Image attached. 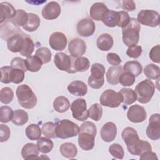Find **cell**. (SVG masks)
Listing matches in <instances>:
<instances>
[{
  "instance_id": "22",
  "label": "cell",
  "mask_w": 160,
  "mask_h": 160,
  "mask_svg": "<svg viewBox=\"0 0 160 160\" xmlns=\"http://www.w3.org/2000/svg\"><path fill=\"white\" fill-rule=\"evenodd\" d=\"M68 90L74 96H83L88 92V87L85 82L78 80L71 82L68 86Z\"/></svg>"
},
{
  "instance_id": "50",
  "label": "cell",
  "mask_w": 160,
  "mask_h": 160,
  "mask_svg": "<svg viewBox=\"0 0 160 160\" xmlns=\"http://www.w3.org/2000/svg\"><path fill=\"white\" fill-rule=\"evenodd\" d=\"M142 47L141 46H132L128 48L126 51V54L128 57L131 58H138L142 54Z\"/></svg>"
},
{
  "instance_id": "40",
  "label": "cell",
  "mask_w": 160,
  "mask_h": 160,
  "mask_svg": "<svg viewBox=\"0 0 160 160\" xmlns=\"http://www.w3.org/2000/svg\"><path fill=\"white\" fill-rule=\"evenodd\" d=\"M88 111V117L95 121H99L102 115V108L101 105L98 103H95L91 105Z\"/></svg>"
},
{
  "instance_id": "55",
  "label": "cell",
  "mask_w": 160,
  "mask_h": 160,
  "mask_svg": "<svg viewBox=\"0 0 160 160\" xmlns=\"http://www.w3.org/2000/svg\"><path fill=\"white\" fill-rule=\"evenodd\" d=\"M122 9L128 11H133L136 9V4L135 2L132 0L123 1L122 2Z\"/></svg>"
},
{
  "instance_id": "31",
  "label": "cell",
  "mask_w": 160,
  "mask_h": 160,
  "mask_svg": "<svg viewBox=\"0 0 160 160\" xmlns=\"http://www.w3.org/2000/svg\"><path fill=\"white\" fill-rule=\"evenodd\" d=\"M28 19V13L22 9H17L14 16L10 19V21L14 26H23Z\"/></svg>"
},
{
  "instance_id": "23",
  "label": "cell",
  "mask_w": 160,
  "mask_h": 160,
  "mask_svg": "<svg viewBox=\"0 0 160 160\" xmlns=\"http://www.w3.org/2000/svg\"><path fill=\"white\" fill-rule=\"evenodd\" d=\"M122 72L123 69L121 65L109 68L106 76L107 81L112 85L118 84L119 83V78Z\"/></svg>"
},
{
  "instance_id": "24",
  "label": "cell",
  "mask_w": 160,
  "mask_h": 160,
  "mask_svg": "<svg viewBox=\"0 0 160 160\" xmlns=\"http://www.w3.org/2000/svg\"><path fill=\"white\" fill-rule=\"evenodd\" d=\"M120 21V14L119 11L108 10L103 16L102 22L108 27L113 28L118 25Z\"/></svg>"
},
{
  "instance_id": "42",
  "label": "cell",
  "mask_w": 160,
  "mask_h": 160,
  "mask_svg": "<svg viewBox=\"0 0 160 160\" xmlns=\"http://www.w3.org/2000/svg\"><path fill=\"white\" fill-rule=\"evenodd\" d=\"M14 115L13 110L8 106H2L0 108V121L2 123H7L12 120Z\"/></svg>"
},
{
  "instance_id": "44",
  "label": "cell",
  "mask_w": 160,
  "mask_h": 160,
  "mask_svg": "<svg viewBox=\"0 0 160 160\" xmlns=\"http://www.w3.org/2000/svg\"><path fill=\"white\" fill-rule=\"evenodd\" d=\"M14 98V92L11 88L4 87L0 91V101L2 103L8 104L11 102Z\"/></svg>"
},
{
  "instance_id": "54",
  "label": "cell",
  "mask_w": 160,
  "mask_h": 160,
  "mask_svg": "<svg viewBox=\"0 0 160 160\" xmlns=\"http://www.w3.org/2000/svg\"><path fill=\"white\" fill-rule=\"evenodd\" d=\"M106 59L108 62L113 66H118L121 62V59L118 54L114 52H109L107 54Z\"/></svg>"
},
{
  "instance_id": "7",
  "label": "cell",
  "mask_w": 160,
  "mask_h": 160,
  "mask_svg": "<svg viewBox=\"0 0 160 160\" xmlns=\"http://www.w3.org/2000/svg\"><path fill=\"white\" fill-rule=\"evenodd\" d=\"M105 68L100 63H94L91 68V75L88 78V84L93 89L101 88L104 82Z\"/></svg>"
},
{
  "instance_id": "4",
  "label": "cell",
  "mask_w": 160,
  "mask_h": 160,
  "mask_svg": "<svg viewBox=\"0 0 160 160\" xmlns=\"http://www.w3.org/2000/svg\"><path fill=\"white\" fill-rule=\"evenodd\" d=\"M16 96L19 104L25 109H32L37 104V97L27 84H21L16 89Z\"/></svg>"
},
{
  "instance_id": "56",
  "label": "cell",
  "mask_w": 160,
  "mask_h": 160,
  "mask_svg": "<svg viewBox=\"0 0 160 160\" xmlns=\"http://www.w3.org/2000/svg\"><path fill=\"white\" fill-rule=\"evenodd\" d=\"M158 157L155 152H152L151 151H146L141 154L140 159H158Z\"/></svg>"
},
{
  "instance_id": "34",
  "label": "cell",
  "mask_w": 160,
  "mask_h": 160,
  "mask_svg": "<svg viewBox=\"0 0 160 160\" xmlns=\"http://www.w3.org/2000/svg\"><path fill=\"white\" fill-rule=\"evenodd\" d=\"M42 129L39 125L36 124H31L26 128V135L30 140L35 141L41 138Z\"/></svg>"
},
{
  "instance_id": "14",
  "label": "cell",
  "mask_w": 160,
  "mask_h": 160,
  "mask_svg": "<svg viewBox=\"0 0 160 160\" xmlns=\"http://www.w3.org/2000/svg\"><path fill=\"white\" fill-rule=\"evenodd\" d=\"M61 12V8L59 3L55 1H51L43 7L41 14L43 18L48 20H52L58 18Z\"/></svg>"
},
{
  "instance_id": "2",
  "label": "cell",
  "mask_w": 160,
  "mask_h": 160,
  "mask_svg": "<svg viewBox=\"0 0 160 160\" xmlns=\"http://www.w3.org/2000/svg\"><path fill=\"white\" fill-rule=\"evenodd\" d=\"M97 132V128L94 122L85 121L79 128L78 144L79 147L84 151L91 150L94 146V138Z\"/></svg>"
},
{
  "instance_id": "45",
  "label": "cell",
  "mask_w": 160,
  "mask_h": 160,
  "mask_svg": "<svg viewBox=\"0 0 160 160\" xmlns=\"http://www.w3.org/2000/svg\"><path fill=\"white\" fill-rule=\"evenodd\" d=\"M135 82V76L126 71H123L119 78V82L123 86H132Z\"/></svg>"
},
{
  "instance_id": "29",
  "label": "cell",
  "mask_w": 160,
  "mask_h": 160,
  "mask_svg": "<svg viewBox=\"0 0 160 160\" xmlns=\"http://www.w3.org/2000/svg\"><path fill=\"white\" fill-rule=\"evenodd\" d=\"M69 107L70 102L68 99L64 96H58L53 101V108L58 112H64L68 110Z\"/></svg>"
},
{
  "instance_id": "15",
  "label": "cell",
  "mask_w": 160,
  "mask_h": 160,
  "mask_svg": "<svg viewBox=\"0 0 160 160\" xmlns=\"http://www.w3.org/2000/svg\"><path fill=\"white\" fill-rule=\"evenodd\" d=\"M96 29L94 21L89 18H83L77 24L78 33L83 37L92 36Z\"/></svg>"
},
{
  "instance_id": "39",
  "label": "cell",
  "mask_w": 160,
  "mask_h": 160,
  "mask_svg": "<svg viewBox=\"0 0 160 160\" xmlns=\"http://www.w3.org/2000/svg\"><path fill=\"white\" fill-rule=\"evenodd\" d=\"M34 49V44L32 39L27 36H25L24 44L21 51L19 52L21 55L25 57H29L31 55Z\"/></svg>"
},
{
  "instance_id": "38",
  "label": "cell",
  "mask_w": 160,
  "mask_h": 160,
  "mask_svg": "<svg viewBox=\"0 0 160 160\" xmlns=\"http://www.w3.org/2000/svg\"><path fill=\"white\" fill-rule=\"evenodd\" d=\"M144 73L149 79H158L160 75V68L154 64H149L145 66Z\"/></svg>"
},
{
  "instance_id": "37",
  "label": "cell",
  "mask_w": 160,
  "mask_h": 160,
  "mask_svg": "<svg viewBox=\"0 0 160 160\" xmlns=\"http://www.w3.org/2000/svg\"><path fill=\"white\" fill-rule=\"evenodd\" d=\"M89 67L90 62L87 58L79 57L74 61L73 68L75 72L86 71Z\"/></svg>"
},
{
  "instance_id": "46",
  "label": "cell",
  "mask_w": 160,
  "mask_h": 160,
  "mask_svg": "<svg viewBox=\"0 0 160 160\" xmlns=\"http://www.w3.org/2000/svg\"><path fill=\"white\" fill-rule=\"evenodd\" d=\"M109 152L115 158L122 159L124 158V152L123 148L118 143L111 144L109 147Z\"/></svg>"
},
{
  "instance_id": "17",
  "label": "cell",
  "mask_w": 160,
  "mask_h": 160,
  "mask_svg": "<svg viewBox=\"0 0 160 160\" xmlns=\"http://www.w3.org/2000/svg\"><path fill=\"white\" fill-rule=\"evenodd\" d=\"M25 36L26 34L19 31L10 36L7 40L8 49L12 52H19L22 49Z\"/></svg>"
},
{
  "instance_id": "1",
  "label": "cell",
  "mask_w": 160,
  "mask_h": 160,
  "mask_svg": "<svg viewBox=\"0 0 160 160\" xmlns=\"http://www.w3.org/2000/svg\"><path fill=\"white\" fill-rule=\"evenodd\" d=\"M121 136L129 152L132 155L139 156L146 151L152 150L150 143L146 141L140 139L137 131L131 127L124 128Z\"/></svg>"
},
{
  "instance_id": "10",
  "label": "cell",
  "mask_w": 160,
  "mask_h": 160,
  "mask_svg": "<svg viewBox=\"0 0 160 160\" xmlns=\"http://www.w3.org/2000/svg\"><path fill=\"white\" fill-rule=\"evenodd\" d=\"M72 117L78 121H84L88 117L86 101L83 98H78L74 101L71 105Z\"/></svg>"
},
{
  "instance_id": "6",
  "label": "cell",
  "mask_w": 160,
  "mask_h": 160,
  "mask_svg": "<svg viewBox=\"0 0 160 160\" xmlns=\"http://www.w3.org/2000/svg\"><path fill=\"white\" fill-rule=\"evenodd\" d=\"M79 132L78 125L69 119H62L56 124V134L57 138L67 139L76 136Z\"/></svg>"
},
{
  "instance_id": "11",
  "label": "cell",
  "mask_w": 160,
  "mask_h": 160,
  "mask_svg": "<svg viewBox=\"0 0 160 160\" xmlns=\"http://www.w3.org/2000/svg\"><path fill=\"white\" fill-rule=\"evenodd\" d=\"M54 62L56 66L61 71L68 73H74L73 68L74 62L71 58L64 52H58L54 56Z\"/></svg>"
},
{
  "instance_id": "9",
  "label": "cell",
  "mask_w": 160,
  "mask_h": 160,
  "mask_svg": "<svg viewBox=\"0 0 160 160\" xmlns=\"http://www.w3.org/2000/svg\"><path fill=\"white\" fill-rule=\"evenodd\" d=\"M139 24L149 27H156L160 22L159 14L156 11L142 9L140 11L137 16Z\"/></svg>"
},
{
  "instance_id": "8",
  "label": "cell",
  "mask_w": 160,
  "mask_h": 160,
  "mask_svg": "<svg viewBox=\"0 0 160 160\" xmlns=\"http://www.w3.org/2000/svg\"><path fill=\"white\" fill-rule=\"evenodd\" d=\"M99 101L101 105L109 108H117L122 102V95L112 89L105 90L101 95Z\"/></svg>"
},
{
  "instance_id": "43",
  "label": "cell",
  "mask_w": 160,
  "mask_h": 160,
  "mask_svg": "<svg viewBox=\"0 0 160 160\" xmlns=\"http://www.w3.org/2000/svg\"><path fill=\"white\" fill-rule=\"evenodd\" d=\"M56 124L52 122H47L42 126V132L47 138H57L56 134Z\"/></svg>"
},
{
  "instance_id": "3",
  "label": "cell",
  "mask_w": 160,
  "mask_h": 160,
  "mask_svg": "<svg viewBox=\"0 0 160 160\" xmlns=\"http://www.w3.org/2000/svg\"><path fill=\"white\" fill-rule=\"evenodd\" d=\"M141 25L135 18H131L129 24L122 29V41L128 46L136 45L139 39V31Z\"/></svg>"
},
{
  "instance_id": "47",
  "label": "cell",
  "mask_w": 160,
  "mask_h": 160,
  "mask_svg": "<svg viewBox=\"0 0 160 160\" xmlns=\"http://www.w3.org/2000/svg\"><path fill=\"white\" fill-rule=\"evenodd\" d=\"M24 71L21 69H12L11 72V81L15 84L22 82L24 79Z\"/></svg>"
},
{
  "instance_id": "32",
  "label": "cell",
  "mask_w": 160,
  "mask_h": 160,
  "mask_svg": "<svg viewBox=\"0 0 160 160\" xmlns=\"http://www.w3.org/2000/svg\"><path fill=\"white\" fill-rule=\"evenodd\" d=\"M142 66L137 61L126 62L123 66V71L132 74L135 77L138 76L142 72Z\"/></svg>"
},
{
  "instance_id": "18",
  "label": "cell",
  "mask_w": 160,
  "mask_h": 160,
  "mask_svg": "<svg viewBox=\"0 0 160 160\" xmlns=\"http://www.w3.org/2000/svg\"><path fill=\"white\" fill-rule=\"evenodd\" d=\"M68 50L73 58L81 57L86 51V42L80 38L72 39L69 43Z\"/></svg>"
},
{
  "instance_id": "52",
  "label": "cell",
  "mask_w": 160,
  "mask_h": 160,
  "mask_svg": "<svg viewBox=\"0 0 160 160\" xmlns=\"http://www.w3.org/2000/svg\"><path fill=\"white\" fill-rule=\"evenodd\" d=\"M159 51H160V46L159 44L154 46L151 50L149 53V58L152 61L154 62L159 63L160 62V58H159Z\"/></svg>"
},
{
  "instance_id": "53",
  "label": "cell",
  "mask_w": 160,
  "mask_h": 160,
  "mask_svg": "<svg viewBox=\"0 0 160 160\" xmlns=\"http://www.w3.org/2000/svg\"><path fill=\"white\" fill-rule=\"evenodd\" d=\"M119 12L120 14V21L118 26L123 28L129 24L131 18L129 17L128 13L124 11H121Z\"/></svg>"
},
{
  "instance_id": "21",
  "label": "cell",
  "mask_w": 160,
  "mask_h": 160,
  "mask_svg": "<svg viewBox=\"0 0 160 160\" xmlns=\"http://www.w3.org/2000/svg\"><path fill=\"white\" fill-rule=\"evenodd\" d=\"M108 10V8L104 3L98 2L91 6L89 13L92 19L95 21H102L103 16Z\"/></svg>"
},
{
  "instance_id": "13",
  "label": "cell",
  "mask_w": 160,
  "mask_h": 160,
  "mask_svg": "<svg viewBox=\"0 0 160 160\" xmlns=\"http://www.w3.org/2000/svg\"><path fill=\"white\" fill-rule=\"evenodd\" d=\"M147 117V113L144 107L138 104H134L128 109L127 112L128 119L134 123L144 121Z\"/></svg>"
},
{
  "instance_id": "36",
  "label": "cell",
  "mask_w": 160,
  "mask_h": 160,
  "mask_svg": "<svg viewBox=\"0 0 160 160\" xmlns=\"http://www.w3.org/2000/svg\"><path fill=\"white\" fill-rule=\"evenodd\" d=\"M11 121L16 126H22L28 121V114L22 109L15 110Z\"/></svg>"
},
{
  "instance_id": "19",
  "label": "cell",
  "mask_w": 160,
  "mask_h": 160,
  "mask_svg": "<svg viewBox=\"0 0 160 160\" xmlns=\"http://www.w3.org/2000/svg\"><path fill=\"white\" fill-rule=\"evenodd\" d=\"M117 134V127L112 122L105 123L100 131V135L102 139L106 142L112 141Z\"/></svg>"
},
{
  "instance_id": "5",
  "label": "cell",
  "mask_w": 160,
  "mask_h": 160,
  "mask_svg": "<svg viewBox=\"0 0 160 160\" xmlns=\"http://www.w3.org/2000/svg\"><path fill=\"white\" fill-rule=\"evenodd\" d=\"M155 91V85L150 79H145L139 82L134 92L136 94L137 100L142 104L148 103L152 98Z\"/></svg>"
},
{
  "instance_id": "30",
  "label": "cell",
  "mask_w": 160,
  "mask_h": 160,
  "mask_svg": "<svg viewBox=\"0 0 160 160\" xmlns=\"http://www.w3.org/2000/svg\"><path fill=\"white\" fill-rule=\"evenodd\" d=\"M28 71L30 72H38L42 67V61L36 56H30L25 59Z\"/></svg>"
},
{
  "instance_id": "25",
  "label": "cell",
  "mask_w": 160,
  "mask_h": 160,
  "mask_svg": "<svg viewBox=\"0 0 160 160\" xmlns=\"http://www.w3.org/2000/svg\"><path fill=\"white\" fill-rule=\"evenodd\" d=\"M39 150L34 143L26 144L21 149V155L24 159H35L38 158Z\"/></svg>"
},
{
  "instance_id": "35",
  "label": "cell",
  "mask_w": 160,
  "mask_h": 160,
  "mask_svg": "<svg viewBox=\"0 0 160 160\" xmlns=\"http://www.w3.org/2000/svg\"><path fill=\"white\" fill-rule=\"evenodd\" d=\"M37 146L42 153H48L53 148V142L47 137H41L37 141Z\"/></svg>"
},
{
  "instance_id": "48",
  "label": "cell",
  "mask_w": 160,
  "mask_h": 160,
  "mask_svg": "<svg viewBox=\"0 0 160 160\" xmlns=\"http://www.w3.org/2000/svg\"><path fill=\"white\" fill-rule=\"evenodd\" d=\"M12 68L11 66H3L0 69L1 71V82L4 84H8L11 82V72Z\"/></svg>"
},
{
  "instance_id": "20",
  "label": "cell",
  "mask_w": 160,
  "mask_h": 160,
  "mask_svg": "<svg viewBox=\"0 0 160 160\" xmlns=\"http://www.w3.org/2000/svg\"><path fill=\"white\" fill-rule=\"evenodd\" d=\"M16 10L12 5L8 2H2L0 4V22L2 24L11 19L15 15Z\"/></svg>"
},
{
  "instance_id": "16",
  "label": "cell",
  "mask_w": 160,
  "mask_h": 160,
  "mask_svg": "<svg viewBox=\"0 0 160 160\" xmlns=\"http://www.w3.org/2000/svg\"><path fill=\"white\" fill-rule=\"evenodd\" d=\"M68 40L66 35L59 31L53 32L49 37V46L55 51H62L67 45Z\"/></svg>"
},
{
  "instance_id": "12",
  "label": "cell",
  "mask_w": 160,
  "mask_h": 160,
  "mask_svg": "<svg viewBox=\"0 0 160 160\" xmlns=\"http://www.w3.org/2000/svg\"><path fill=\"white\" fill-rule=\"evenodd\" d=\"M146 134L152 140H158L160 138L159 114H153L149 118V125L146 129Z\"/></svg>"
},
{
  "instance_id": "33",
  "label": "cell",
  "mask_w": 160,
  "mask_h": 160,
  "mask_svg": "<svg viewBox=\"0 0 160 160\" xmlns=\"http://www.w3.org/2000/svg\"><path fill=\"white\" fill-rule=\"evenodd\" d=\"M119 92L122 95V103L126 105L132 104L136 101V94L134 91L130 88H122Z\"/></svg>"
},
{
  "instance_id": "51",
  "label": "cell",
  "mask_w": 160,
  "mask_h": 160,
  "mask_svg": "<svg viewBox=\"0 0 160 160\" xmlns=\"http://www.w3.org/2000/svg\"><path fill=\"white\" fill-rule=\"evenodd\" d=\"M11 134V131L9 128L3 124H0V141L3 142L7 141Z\"/></svg>"
},
{
  "instance_id": "41",
  "label": "cell",
  "mask_w": 160,
  "mask_h": 160,
  "mask_svg": "<svg viewBox=\"0 0 160 160\" xmlns=\"http://www.w3.org/2000/svg\"><path fill=\"white\" fill-rule=\"evenodd\" d=\"M35 56L42 61V64H46L51 60L52 53L48 48L41 47L36 50Z\"/></svg>"
},
{
  "instance_id": "26",
  "label": "cell",
  "mask_w": 160,
  "mask_h": 160,
  "mask_svg": "<svg viewBox=\"0 0 160 160\" xmlns=\"http://www.w3.org/2000/svg\"><path fill=\"white\" fill-rule=\"evenodd\" d=\"M114 44L112 37L108 34L103 33L101 34L97 39L96 44L98 48L103 51H106L111 49Z\"/></svg>"
},
{
  "instance_id": "49",
  "label": "cell",
  "mask_w": 160,
  "mask_h": 160,
  "mask_svg": "<svg viewBox=\"0 0 160 160\" xmlns=\"http://www.w3.org/2000/svg\"><path fill=\"white\" fill-rule=\"evenodd\" d=\"M11 67L12 69H21L24 71V72H26L28 71L26 66V62L25 60L19 58V57H16L14 58L11 62Z\"/></svg>"
},
{
  "instance_id": "28",
  "label": "cell",
  "mask_w": 160,
  "mask_h": 160,
  "mask_svg": "<svg viewBox=\"0 0 160 160\" xmlns=\"http://www.w3.org/2000/svg\"><path fill=\"white\" fill-rule=\"evenodd\" d=\"M40 19L39 16L34 13H28V19L22 28L28 32H33L38 29L40 25Z\"/></svg>"
},
{
  "instance_id": "27",
  "label": "cell",
  "mask_w": 160,
  "mask_h": 160,
  "mask_svg": "<svg viewBox=\"0 0 160 160\" xmlns=\"http://www.w3.org/2000/svg\"><path fill=\"white\" fill-rule=\"evenodd\" d=\"M61 155L66 158H74L78 153V149L75 144L72 142H67L62 144L59 148Z\"/></svg>"
}]
</instances>
